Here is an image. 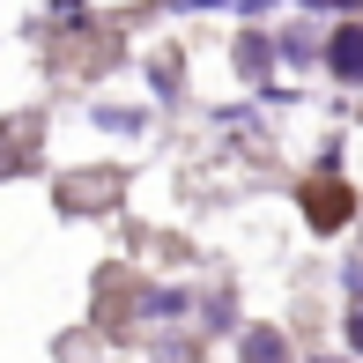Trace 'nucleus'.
Listing matches in <instances>:
<instances>
[{
	"instance_id": "obj_1",
	"label": "nucleus",
	"mask_w": 363,
	"mask_h": 363,
	"mask_svg": "<svg viewBox=\"0 0 363 363\" xmlns=\"http://www.w3.org/2000/svg\"><path fill=\"white\" fill-rule=\"evenodd\" d=\"M311 223H319V230L349 223V193H341V186H311Z\"/></svg>"
},
{
	"instance_id": "obj_2",
	"label": "nucleus",
	"mask_w": 363,
	"mask_h": 363,
	"mask_svg": "<svg viewBox=\"0 0 363 363\" xmlns=\"http://www.w3.org/2000/svg\"><path fill=\"white\" fill-rule=\"evenodd\" d=\"M334 74H363V30H341V38H334Z\"/></svg>"
},
{
	"instance_id": "obj_3",
	"label": "nucleus",
	"mask_w": 363,
	"mask_h": 363,
	"mask_svg": "<svg viewBox=\"0 0 363 363\" xmlns=\"http://www.w3.org/2000/svg\"><path fill=\"white\" fill-rule=\"evenodd\" d=\"M349 341L363 349V296H356V311H349Z\"/></svg>"
},
{
	"instance_id": "obj_4",
	"label": "nucleus",
	"mask_w": 363,
	"mask_h": 363,
	"mask_svg": "<svg viewBox=\"0 0 363 363\" xmlns=\"http://www.w3.org/2000/svg\"><path fill=\"white\" fill-rule=\"evenodd\" d=\"M319 8H356V0H319Z\"/></svg>"
}]
</instances>
